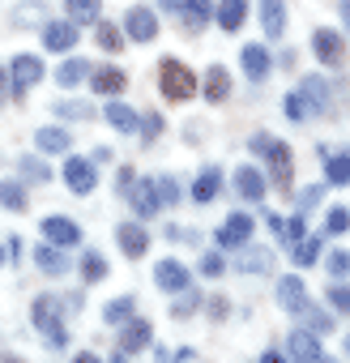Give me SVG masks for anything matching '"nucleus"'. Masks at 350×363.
<instances>
[{"instance_id": "nucleus-1", "label": "nucleus", "mask_w": 350, "mask_h": 363, "mask_svg": "<svg viewBox=\"0 0 350 363\" xmlns=\"http://www.w3.org/2000/svg\"><path fill=\"white\" fill-rule=\"evenodd\" d=\"M158 82H162V99H166V103H188V99L197 94V77H193V69L180 65V60H162Z\"/></svg>"}, {"instance_id": "nucleus-2", "label": "nucleus", "mask_w": 350, "mask_h": 363, "mask_svg": "<svg viewBox=\"0 0 350 363\" xmlns=\"http://www.w3.org/2000/svg\"><path fill=\"white\" fill-rule=\"evenodd\" d=\"M30 316H35V325L47 333V346H64L69 337H64V320H60V303L52 299V295H39L35 303H30Z\"/></svg>"}, {"instance_id": "nucleus-3", "label": "nucleus", "mask_w": 350, "mask_h": 363, "mask_svg": "<svg viewBox=\"0 0 350 363\" xmlns=\"http://www.w3.org/2000/svg\"><path fill=\"white\" fill-rule=\"evenodd\" d=\"M252 150H265L278 189H290V145H286V141H273V137H265V133H256V137H252Z\"/></svg>"}, {"instance_id": "nucleus-4", "label": "nucleus", "mask_w": 350, "mask_h": 363, "mask_svg": "<svg viewBox=\"0 0 350 363\" xmlns=\"http://www.w3.org/2000/svg\"><path fill=\"white\" fill-rule=\"evenodd\" d=\"M145 346H154L149 320H145V316H128V320L120 325V354H137V350H145Z\"/></svg>"}, {"instance_id": "nucleus-5", "label": "nucleus", "mask_w": 350, "mask_h": 363, "mask_svg": "<svg viewBox=\"0 0 350 363\" xmlns=\"http://www.w3.org/2000/svg\"><path fill=\"white\" fill-rule=\"evenodd\" d=\"M64 184H69L77 197L94 193V184H98V175H94V158H73V154H69V162H64Z\"/></svg>"}, {"instance_id": "nucleus-6", "label": "nucleus", "mask_w": 350, "mask_h": 363, "mask_svg": "<svg viewBox=\"0 0 350 363\" xmlns=\"http://www.w3.org/2000/svg\"><path fill=\"white\" fill-rule=\"evenodd\" d=\"M312 52H316V60L320 65H329V69H337L341 60H346V43H341V35L337 30H312Z\"/></svg>"}, {"instance_id": "nucleus-7", "label": "nucleus", "mask_w": 350, "mask_h": 363, "mask_svg": "<svg viewBox=\"0 0 350 363\" xmlns=\"http://www.w3.org/2000/svg\"><path fill=\"white\" fill-rule=\"evenodd\" d=\"M235 193H239V201H248V206H256V201H265V193H269V184H265V175L256 171V167H235Z\"/></svg>"}, {"instance_id": "nucleus-8", "label": "nucleus", "mask_w": 350, "mask_h": 363, "mask_svg": "<svg viewBox=\"0 0 350 363\" xmlns=\"http://www.w3.org/2000/svg\"><path fill=\"white\" fill-rule=\"evenodd\" d=\"M124 35L137 39V43H149V39L158 35V18H154L145 5H132V9L124 13Z\"/></svg>"}, {"instance_id": "nucleus-9", "label": "nucleus", "mask_w": 350, "mask_h": 363, "mask_svg": "<svg viewBox=\"0 0 350 363\" xmlns=\"http://www.w3.org/2000/svg\"><path fill=\"white\" fill-rule=\"evenodd\" d=\"M299 99H303L307 116H324V111L333 107V99H329V82H324V77H303V82H299Z\"/></svg>"}, {"instance_id": "nucleus-10", "label": "nucleus", "mask_w": 350, "mask_h": 363, "mask_svg": "<svg viewBox=\"0 0 350 363\" xmlns=\"http://www.w3.org/2000/svg\"><path fill=\"white\" fill-rule=\"evenodd\" d=\"M43 43H47V52H73V48H77V22H73V18L47 22V26H43Z\"/></svg>"}, {"instance_id": "nucleus-11", "label": "nucleus", "mask_w": 350, "mask_h": 363, "mask_svg": "<svg viewBox=\"0 0 350 363\" xmlns=\"http://www.w3.org/2000/svg\"><path fill=\"white\" fill-rule=\"evenodd\" d=\"M252 227H256V223L239 210V214H231V218L218 227V244H222V248H244V244L252 240Z\"/></svg>"}, {"instance_id": "nucleus-12", "label": "nucleus", "mask_w": 350, "mask_h": 363, "mask_svg": "<svg viewBox=\"0 0 350 363\" xmlns=\"http://www.w3.org/2000/svg\"><path fill=\"white\" fill-rule=\"evenodd\" d=\"M43 235H47L52 244H60V248H77V244H81V227H77L73 218H64V214L43 218Z\"/></svg>"}, {"instance_id": "nucleus-13", "label": "nucleus", "mask_w": 350, "mask_h": 363, "mask_svg": "<svg viewBox=\"0 0 350 363\" xmlns=\"http://www.w3.org/2000/svg\"><path fill=\"white\" fill-rule=\"evenodd\" d=\"M9 77H13V90H30V86L43 82V60L26 52V56H18V60L9 65Z\"/></svg>"}, {"instance_id": "nucleus-14", "label": "nucleus", "mask_w": 350, "mask_h": 363, "mask_svg": "<svg viewBox=\"0 0 350 363\" xmlns=\"http://www.w3.org/2000/svg\"><path fill=\"white\" fill-rule=\"evenodd\" d=\"M124 86H128V77H124V69H115V65H103V69H94V73H90V90H94V94H103V99L124 94Z\"/></svg>"}, {"instance_id": "nucleus-15", "label": "nucleus", "mask_w": 350, "mask_h": 363, "mask_svg": "<svg viewBox=\"0 0 350 363\" xmlns=\"http://www.w3.org/2000/svg\"><path fill=\"white\" fill-rule=\"evenodd\" d=\"M128 201H132V210H137V218H154L158 214V184L154 179H141V184H132L128 189Z\"/></svg>"}, {"instance_id": "nucleus-16", "label": "nucleus", "mask_w": 350, "mask_h": 363, "mask_svg": "<svg viewBox=\"0 0 350 363\" xmlns=\"http://www.w3.org/2000/svg\"><path fill=\"white\" fill-rule=\"evenodd\" d=\"M154 282H158L162 291H171V295H180V291H188V286H193V282H188V269H184L180 261H158Z\"/></svg>"}, {"instance_id": "nucleus-17", "label": "nucleus", "mask_w": 350, "mask_h": 363, "mask_svg": "<svg viewBox=\"0 0 350 363\" xmlns=\"http://www.w3.org/2000/svg\"><path fill=\"white\" fill-rule=\"evenodd\" d=\"M115 240H120L124 257H145V252H149V231H145L141 223H120Z\"/></svg>"}, {"instance_id": "nucleus-18", "label": "nucleus", "mask_w": 350, "mask_h": 363, "mask_svg": "<svg viewBox=\"0 0 350 363\" xmlns=\"http://www.w3.org/2000/svg\"><path fill=\"white\" fill-rule=\"evenodd\" d=\"M35 265H39L43 274H52V278H60V274H69V265H73V261L64 257V248H60V244H52V240H47V244H39V248H35Z\"/></svg>"}, {"instance_id": "nucleus-19", "label": "nucleus", "mask_w": 350, "mask_h": 363, "mask_svg": "<svg viewBox=\"0 0 350 363\" xmlns=\"http://www.w3.org/2000/svg\"><path fill=\"white\" fill-rule=\"evenodd\" d=\"M286 350H290L295 359H307V363H316V359H324V346H320V333H312V329H295V333H290V342H286Z\"/></svg>"}, {"instance_id": "nucleus-20", "label": "nucleus", "mask_w": 350, "mask_h": 363, "mask_svg": "<svg viewBox=\"0 0 350 363\" xmlns=\"http://www.w3.org/2000/svg\"><path fill=\"white\" fill-rule=\"evenodd\" d=\"M239 60H244V73H248L252 82H265V77H269V69H273V60H269V52H265L261 43H244Z\"/></svg>"}, {"instance_id": "nucleus-21", "label": "nucleus", "mask_w": 350, "mask_h": 363, "mask_svg": "<svg viewBox=\"0 0 350 363\" xmlns=\"http://www.w3.org/2000/svg\"><path fill=\"white\" fill-rule=\"evenodd\" d=\"M201 94H205L210 103H222V99L231 94V73H227L222 65H210L205 77H201Z\"/></svg>"}, {"instance_id": "nucleus-22", "label": "nucleus", "mask_w": 350, "mask_h": 363, "mask_svg": "<svg viewBox=\"0 0 350 363\" xmlns=\"http://www.w3.org/2000/svg\"><path fill=\"white\" fill-rule=\"evenodd\" d=\"M269 265H273V252L269 248H256V244H244L239 248V261H235L239 274H269Z\"/></svg>"}, {"instance_id": "nucleus-23", "label": "nucleus", "mask_w": 350, "mask_h": 363, "mask_svg": "<svg viewBox=\"0 0 350 363\" xmlns=\"http://www.w3.org/2000/svg\"><path fill=\"white\" fill-rule=\"evenodd\" d=\"M303 303H307V286H303L295 274L278 278V308H286V312H299Z\"/></svg>"}, {"instance_id": "nucleus-24", "label": "nucleus", "mask_w": 350, "mask_h": 363, "mask_svg": "<svg viewBox=\"0 0 350 363\" xmlns=\"http://www.w3.org/2000/svg\"><path fill=\"white\" fill-rule=\"evenodd\" d=\"M214 18H218V26H222V30H231V35H235V30L248 22V0H218Z\"/></svg>"}, {"instance_id": "nucleus-25", "label": "nucleus", "mask_w": 350, "mask_h": 363, "mask_svg": "<svg viewBox=\"0 0 350 363\" xmlns=\"http://www.w3.org/2000/svg\"><path fill=\"white\" fill-rule=\"evenodd\" d=\"M35 145H39V154H69V150H73V137H69L64 128L47 124V128L35 133Z\"/></svg>"}, {"instance_id": "nucleus-26", "label": "nucleus", "mask_w": 350, "mask_h": 363, "mask_svg": "<svg viewBox=\"0 0 350 363\" xmlns=\"http://www.w3.org/2000/svg\"><path fill=\"white\" fill-rule=\"evenodd\" d=\"M261 26H265L269 39L286 35V5H282V0H261Z\"/></svg>"}, {"instance_id": "nucleus-27", "label": "nucleus", "mask_w": 350, "mask_h": 363, "mask_svg": "<svg viewBox=\"0 0 350 363\" xmlns=\"http://www.w3.org/2000/svg\"><path fill=\"white\" fill-rule=\"evenodd\" d=\"M218 193H222V171H218V167H205V171L197 175V184H193V201L210 206Z\"/></svg>"}, {"instance_id": "nucleus-28", "label": "nucleus", "mask_w": 350, "mask_h": 363, "mask_svg": "<svg viewBox=\"0 0 350 363\" xmlns=\"http://www.w3.org/2000/svg\"><path fill=\"white\" fill-rule=\"evenodd\" d=\"M324 179H329L333 189H346V184H350V150L324 154Z\"/></svg>"}, {"instance_id": "nucleus-29", "label": "nucleus", "mask_w": 350, "mask_h": 363, "mask_svg": "<svg viewBox=\"0 0 350 363\" xmlns=\"http://www.w3.org/2000/svg\"><path fill=\"white\" fill-rule=\"evenodd\" d=\"M103 120L115 128V133H137V111L132 107H124V103H107V111H103Z\"/></svg>"}, {"instance_id": "nucleus-30", "label": "nucleus", "mask_w": 350, "mask_h": 363, "mask_svg": "<svg viewBox=\"0 0 350 363\" xmlns=\"http://www.w3.org/2000/svg\"><path fill=\"white\" fill-rule=\"evenodd\" d=\"M86 77H90V65H86L81 56H69V60L56 69V82H60V86H69V90H73V86H81Z\"/></svg>"}, {"instance_id": "nucleus-31", "label": "nucleus", "mask_w": 350, "mask_h": 363, "mask_svg": "<svg viewBox=\"0 0 350 363\" xmlns=\"http://www.w3.org/2000/svg\"><path fill=\"white\" fill-rule=\"evenodd\" d=\"M0 206L13 210V214H22L30 206V197H26V189L18 184V179H0Z\"/></svg>"}, {"instance_id": "nucleus-32", "label": "nucleus", "mask_w": 350, "mask_h": 363, "mask_svg": "<svg viewBox=\"0 0 350 363\" xmlns=\"http://www.w3.org/2000/svg\"><path fill=\"white\" fill-rule=\"evenodd\" d=\"M64 13H69L77 26H86V22H98V13H103V0H64Z\"/></svg>"}, {"instance_id": "nucleus-33", "label": "nucleus", "mask_w": 350, "mask_h": 363, "mask_svg": "<svg viewBox=\"0 0 350 363\" xmlns=\"http://www.w3.org/2000/svg\"><path fill=\"white\" fill-rule=\"evenodd\" d=\"M290 248H295V257H290V261H295L299 269H307V265H316V261H320V240H316V235H312V240L303 235V240H299V244H290Z\"/></svg>"}, {"instance_id": "nucleus-34", "label": "nucleus", "mask_w": 350, "mask_h": 363, "mask_svg": "<svg viewBox=\"0 0 350 363\" xmlns=\"http://www.w3.org/2000/svg\"><path fill=\"white\" fill-rule=\"evenodd\" d=\"M132 308H137V299H132V295H120V299H111V303L103 308V320H107V325H124V320L132 316Z\"/></svg>"}, {"instance_id": "nucleus-35", "label": "nucleus", "mask_w": 350, "mask_h": 363, "mask_svg": "<svg viewBox=\"0 0 350 363\" xmlns=\"http://www.w3.org/2000/svg\"><path fill=\"white\" fill-rule=\"evenodd\" d=\"M56 116L60 120H94V107L81 99H64V103H56Z\"/></svg>"}, {"instance_id": "nucleus-36", "label": "nucleus", "mask_w": 350, "mask_h": 363, "mask_svg": "<svg viewBox=\"0 0 350 363\" xmlns=\"http://www.w3.org/2000/svg\"><path fill=\"white\" fill-rule=\"evenodd\" d=\"M81 278L86 282H103L107 278V257L103 252H86L81 257Z\"/></svg>"}, {"instance_id": "nucleus-37", "label": "nucleus", "mask_w": 350, "mask_h": 363, "mask_svg": "<svg viewBox=\"0 0 350 363\" xmlns=\"http://www.w3.org/2000/svg\"><path fill=\"white\" fill-rule=\"evenodd\" d=\"M299 316H303V329H312V333H329V329H333L329 312H320V308H312V303H303Z\"/></svg>"}, {"instance_id": "nucleus-38", "label": "nucleus", "mask_w": 350, "mask_h": 363, "mask_svg": "<svg viewBox=\"0 0 350 363\" xmlns=\"http://www.w3.org/2000/svg\"><path fill=\"white\" fill-rule=\"evenodd\" d=\"M94 39H98L103 52H120V48H124V35H120L111 22H98V26H94Z\"/></svg>"}, {"instance_id": "nucleus-39", "label": "nucleus", "mask_w": 350, "mask_h": 363, "mask_svg": "<svg viewBox=\"0 0 350 363\" xmlns=\"http://www.w3.org/2000/svg\"><path fill=\"white\" fill-rule=\"evenodd\" d=\"M324 231H329V235H341V231H350V210H346V206H333V210L324 214Z\"/></svg>"}, {"instance_id": "nucleus-40", "label": "nucleus", "mask_w": 350, "mask_h": 363, "mask_svg": "<svg viewBox=\"0 0 350 363\" xmlns=\"http://www.w3.org/2000/svg\"><path fill=\"white\" fill-rule=\"evenodd\" d=\"M22 175H26V179H39V184H47V179H52V167H47L43 158H30V154H26V158H22Z\"/></svg>"}, {"instance_id": "nucleus-41", "label": "nucleus", "mask_w": 350, "mask_h": 363, "mask_svg": "<svg viewBox=\"0 0 350 363\" xmlns=\"http://www.w3.org/2000/svg\"><path fill=\"white\" fill-rule=\"evenodd\" d=\"M307 231H303V210L295 214V218H282V231H278V240H286V244H299Z\"/></svg>"}, {"instance_id": "nucleus-42", "label": "nucleus", "mask_w": 350, "mask_h": 363, "mask_svg": "<svg viewBox=\"0 0 350 363\" xmlns=\"http://www.w3.org/2000/svg\"><path fill=\"white\" fill-rule=\"evenodd\" d=\"M180 9L188 13V22H193V26H197V22H210V18H214V5H210V0H184Z\"/></svg>"}, {"instance_id": "nucleus-43", "label": "nucleus", "mask_w": 350, "mask_h": 363, "mask_svg": "<svg viewBox=\"0 0 350 363\" xmlns=\"http://www.w3.org/2000/svg\"><path fill=\"white\" fill-rule=\"evenodd\" d=\"M324 269H329L333 278H350V252H346V248H337V252H329V261H324Z\"/></svg>"}, {"instance_id": "nucleus-44", "label": "nucleus", "mask_w": 350, "mask_h": 363, "mask_svg": "<svg viewBox=\"0 0 350 363\" xmlns=\"http://www.w3.org/2000/svg\"><path fill=\"white\" fill-rule=\"evenodd\" d=\"M329 303H333L337 312H346V316H350V282H341V278H337V282L329 286Z\"/></svg>"}, {"instance_id": "nucleus-45", "label": "nucleus", "mask_w": 350, "mask_h": 363, "mask_svg": "<svg viewBox=\"0 0 350 363\" xmlns=\"http://www.w3.org/2000/svg\"><path fill=\"white\" fill-rule=\"evenodd\" d=\"M154 184H158V201H162V206H175V201H180V184H175L171 175L154 179Z\"/></svg>"}, {"instance_id": "nucleus-46", "label": "nucleus", "mask_w": 350, "mask_h": 363, "mask_svg": "<svg viewBox=\"0 0 350 363\" xmlns=\"http://www.w3.org/2000/svg\"><path fill=\"white\" fill-rule=\"evenodd\" d=\"M197 308V291L188 286V291H180V299H171V316H188Z\"/></svg>"}, {"instance_id": "nucleus-47", "label": "nucleus", "mask_w": 350, "mask_h": 363, "mask_svg": "<svg viewBox=\"0 0 350 363\" xmlns=\"http://www.w3.org/2000/svg\"><path fill=\"white\" fill-rule=\"evenodd\" d=\"M18 26H35L39 18H43V5H35V0H26V5H18Z\"/></svg>"}, {"instance_id": "nucleus-48", "label": "nucleus", "mask_w": 350, "mask_h": 363, "mask_svg": "<svg viewBox=\"0 0 350 363\" xmlns=\"http://www.w3.org/2000/svg\"><path fill=\"white\" fill-rule=\"evenodd\" d=\"M282 107H286V120H295V124H303V120H307V107H303L299 90H295V94H286V103H282Z\"/></svg>"}, {"instance_id": "nucleus-49", "label": "nucleus", "mask_w": 350, "mask_h": 363, "mask_svg": "<svg viewBox=\"0 0 350 363\" xmlns=\"http://www.w3.org/2000/svg\"><path fill=\"white\" fill-rule=\"evenodd\" d=\"M222 269H227V261H222L218 252H205V257H201V274H205V278H218Z\"/></svg>"}, {"instance_id": "nucleus-50", "label": "nucleus", "mask_w": 350, "mask_h": 363, "mask_svg": "<svg viewBox=\"0 0 350 363\" xmlns=\"http://www.w3.org/2000/svg\"><path fill=\"white\" fill-rule=\"evenodd\" d=\"M320 197H324V189H320V184L303 189V193H299V210H316V206H320Z\"/></svg>"}, {"instance_id": "nucleus-51", "label": "nucleus", "mask_w": 350, "mask_h": 363, "mask_svg": "<svg viewBox=\"0 0 350 363\" xmlns=\"http://www.w3.org/2000/svg\"><path fill=\"white\" fill-rule=\"evenodd\" d=\"M132 189V167H120V193Z\"/></svg>"}, {"instance_id": "nucleus-52", "label": "nucleus", "mask_w": 350, "mask_h": 363, "mask_svg": "<svg viewBox=\"0 0 350 363\" xmlns=\"http://www.w3.org/2000/svg\"><path fill=\"white\" fill-rule=\"evenodd\" d=\"M158 128H162V120H158V116H145V137H154Z\"/></svg>"}, {"instance_id": "nucleus-53", "label": "nucleus", "mask_w": 350, "mask_h": 363, "mask_svg": "<svg viewBox=\"0 0 350 363\" xmlns=\"http://www.w3.org/2000/svg\"><path fill=\"white\" fill-rule=\"evenodd\" d=\"M210 316H214V320H222V316H227V303H222V299H214V303H210Z\"/></svg>"}, {"instance_id": "nucleus-54", "label": "nucleus", "mask_w": 350, "mask_h": 363, "mask_svg": "<svg viewBox=\"0 0 350 363\" xmlns=\"http://www.w3.org/2000/svg\"><path fill=\"white\" fill-rule=\"evenodd\" d=\"M184 0H158V9H180Z\"/></svg>"}, {"instance_id": "nucleus-55", "label": "nucleus", "mask_w": 350, "mask_h": 363, "mask_svg": "<svg viewBox=\"0 0 350 363\" xmlns=\"http://www.w3.org/2000/svg\"><path fill=\"white\" fill-rule=\"evenodd\" d=\"M341 18H346V30H350V0H341Z\"/></svg>"}, {"instance_id": "nucleus-56", "label": "nucleus", "mask_w": 350, "mask_h": 363, "mask_svg": "<svg viewBox=\"0 0 350 363\" xmlns=\"http://www.w3.org/2000/svg\"><path fill=\"white\" fill-rule=\"evenodd\" d=\"M0 103H5V65H0Z\"/></svg>"}, {"instance_id": "nucleus-57", "label": "nucleus", "mask_w": 350, "mask_h": 363, "mask_svg": "<svg viewBox=\"0 0 350 363\" xmlns=\"http://www.w3.org/2000/svg\"><path fill=\"white\" fill-rule=\"evenodd\" d=\"M0 265H5V248H0Z\"/></svg>"}, {"instance_id": "nucleus-58", "label": "nucleus", "mask_w": 350, "mask_h": 363, "mask_svg": "<svg viewBox=\"0 0 350 363\" xmlns=\"http://www.w3.org/2000/svg\"><path fill=\"white\" fill-rule=\"evenodd\" d=\"M346 350H350V337H346Z\"/></svg>"}]
</instances>
